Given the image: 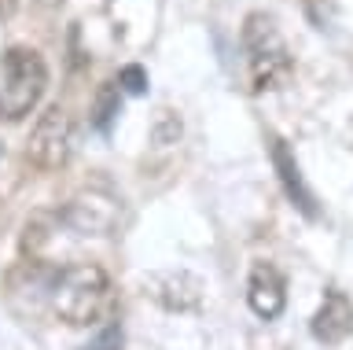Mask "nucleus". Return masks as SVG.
Listing matches in <instances>:
<instances>
[{
	"mask_svg": "<svg viewBox=\"0 0 353 350\" xmlns=\"http://www.w3.org/2000/svg\"><path fill=\"white\" fill-rule=\"evenodd\" d=\"M15 8H19V0H0V23H8L15 15Z\"/></svg>",
	"mask_w": 353,
	"mask_h": 350,
	"instance_id": "obj_12",
	"label": "nucleus"
},
{
	"mask_svg": "<svg viewBox=\"0 0 353 350\" xmlns=\"http://www.w3.org/2000/svg\"><path fill=\"white\" fill-rule=\"evenodd\" d=\"M272 166H276V177H280L287 200H291L305 217H320V206L313 200V192H309L302 170H298V159L291 155V148H287L283 140H272Z\"/></svg>",
	"mask_w": 353,
	"mask_h": 350,
	"instance_id": "obj_9",
	"label": "nucleus"
},
{
	"mask_svg": "<svg viewBox=\"0 0 353 350\" xmlns=\"http://www.w3.org/2000/svg\"><path fill=\"white\" fill-rule=\"evenodd\" d=\"M63 222L85 236H110L118 229V200L103 192H81L63 206Z\"/></svg>",
	"mask_w": 353,
	"mask_h": 350,
	"instance_id": "obj_6",
	"label": "nucleus"
},
{
	"mask_svg": "<svg viewBox=\"0 0 353 350\" xmlns=\"http://www.w3.org/2000/svg\"><path fill=\"white\" fill-rule=\"evenodd\" d=\"M247 306L261 321H276L287 306V284L283 273L272 262H254L250 277H247Z\"/></svg>",
	"mask_w": 353,
	"mask_h": 350,
	"instance_id": "obj_7",
	"label": "nucleus"
},
{
	"mask_svg": "<svg viewBox=\"0 0 353 350\" xmlns=\"http://www.w3.org/2000/svg\"><path fill=\"white\" fill-rule=\"evenodd\" d=\"M181 133H184V126H181V118H176L170 107L165 111H159V118H154V126H151V140L159 148H170V144H176L181 140Z\"/></svg>",
	"mask_w": 353,
	"mask_h": 350,
	"instance_id": "obj_10",
	"label": "nucleus"
},
{
	"mask_svg": "<svg viewBox=\"0 0 353 350\" xmlns=\"http://www.w3.org/2000/svg\"><path fill=\"white\" fill-rule=\"evenodd\" d=\"M92 350H118V347H92Z\"/></svg>",
	"mask_w": 353,
	"mask_h": 350,
	"instance_id": "obj_13",
	"label": "nucleus"
},
{
	"mask_svg": "<svg viewBox=\"0 0 353 350\" xmlns=\"http://www.w3.org/2000/svg\"><path fill=\"white\" fill-rule=\"evenodd\" d=\"M143 291L170 313H195L199 306H203L206 284L188 269H165V273L143 277Z\"/></svg>",
	"mask_w": 353,
	"mask_h": 350,
	"instance_id": "obj_5",
	"label": "nucleus"
},
{
	"mask_svg": "<svg viewBox=\"0 0 353 350\" xmlns=\"http://www.w3.org/2000/svg\"><path fill=\"white\" fill-rule=\"evenodd\" d=\"M48 302H52V313L63 324L92 328L114 313L118 291H114V280H110V273L103 266H96V262H74V266H66L52 280Z\"/></svg>",
	"mask_w": 353,
	"mask_h": 350,
	"instance_id": "obj_1",
	"label": "nucleus"
},
{
	"mask_svg": "<svg viewBox=\"0 0 353 350\" xmlns=\"http://www.w3.org/2000/svg\"><path fill=\"white\" fill-rule=\"evenodd\" d=\"M309 332H313V339L324 347L342 343V339L353 332V302L342 291L331 288L324 295V302H320V310L313 313V321H309Z\"/></svg>",
	"mask_w": 353,
	"mask_h": 350,
	"instance_id": "obj_8",
	"label": "nucleus"
},
{
	"mask_svg": "<svg viewBox=\"0 0 353 350\" xmlns=\"http://www.w3.org/2000/svg\"><path fill=\"white\" fill-rule=\"evenodd\" d=\"M118 81H121V85H125V93H132V96H137V93H143V89H148V74H143L140 67H125V70H121V74H118Z\"/></svg>",
	"mask_w": 353,
	"mask_h": 350,
	"instance_id": "obj_11",
	"label": "nucleus"
},
{
	"mask_svg": "<svg viewBox=\"0 0 353 350\" xmlns=\"http://www.w3.org/2000/svg\"><path fill=\"white\" fill-rule=\"evenodd\" d=\"M243 63H247V81L250 93H276L294 78V56L283 45L280 26L272 15L250 12L243 19Z\"/></svg>",
	"mask_w": 353,
	"mask_h": 350,
	"instance_id": "obj_2",
	"label": "nucleus"
},
{
	"mask_svg": "<svg viewBox=\"0 0 353 350\" xmlns=\"http://www.w3.org/2000/svg\"><path fill=\"white\" fill-rule=\"evenodd\" d=\"M48 89V63L37 48L15 45L0 56V118L19 122L41 104Z\"/></svg>",
	"mask_w": 353,
	"mask_h": 350,
	"instance_id": "obj_3",
	"label": "nucleus"
},
{
	"mask_svg": "<svg viewBox=\"0 0 353 350\" xmlns=\"http://www.w3.org/2000/svg\"><path fill=\"white\" fill-rule=\"evenodd\" d=\"M70 151H74V118L66 107L55 104L37 118V126H33V133L26 140V159L37 170L52 173V170L66 166Z\"/></svg>",
	"mask_w": 353,
	"mask_h": 350,
	"instance_id": "obj_4",
	"label": "nucleus"
}]
</instances>
